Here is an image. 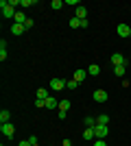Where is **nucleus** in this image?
Returning a JSON list of instances; mask_svg holds the SVG:
<instances>
[{
    "mask_svg": "<svg viewBox=\"0 0 131 146\" xmlns=\"http://www.w3.org/2000/svg\"><path fill=\"white\" fill-rule=\"evenodd\" d=\"M33 146H37V144H33Z\"/></svg>",
    "mask_w": 131,
    "mask_h": 146,
    "instance_id": "2f4dec72",
    "label": "nucleus"
},
{
    "mask_svg": "<svg viewBox=\"0 0 131 146\" xmlns=\"http://www.w3.org/2000/svg\"><path fill=\"white\" fill-rule=\"evenodd\" d=\"M114 72H116V76H125L127 66H116V68H114Z\"/></svg>",
    "mask_w": 131,
    "mask_h": 146,
    "instance_id": "6ab92c4d",
    "label": "nucleus"
},
{
    "mask_svg": "<svg viewBox=\"0 0 131 146\" xmlns=\"http://www.w3.org/2000/svg\"><path fill=\"white\" fill-rule=\"evenodd\" d=\"M13 20H15V24H26V20H29V18H26V15H24L22 11H18Z\"/></svg>",
    "mask_w": 131,
    "mask_h": 146,
    "instance_id": "9b49d317",
    "label": "nucleus"
},
{
    "mask_svg": "<svg viewBox=\"0 0 131 146\" xmlns=\"http://www.w3.org/2000/svg\"><path fill=\"white\" fill-rule=\"evenodd\" d=\"M0 131H2V135H5V137H9V140H11L13 135H15V127H13L11 122H5V124H0Z\"/></svg>",
    "mask_w": 131,
    "mask_h": 146,
    "instance_id": "7ed1b4c3",
    "label": "nucleus"
},
{
    "mask_svg": "<svg viewBox=\"0 0 131 146\" xmlns=\"http://www.w3.org/2000/svg\"><path fill=\"white\" fill-rule=\"evenodd\" d=\"M70 109V100H61L59 103V111H68Z\"/></svg>",
    "mask_w": 131,
    "mask_h": 146,
    "instance_id": "5701e85b",
    "label": "nucleus"
},
{
    "mask_svg": "<svg viewBox=\"0 0 131 146\" xmlns=\"http://www.w3.org/2000/svg\"><path fill=\"white\" fill-rule=\"evenodd\" d=\"M109 61L114 63V68H116V66H127V59L120 55V52H114V55L109 57Z\"/></svg>",
    "mask_w": 131,
    "mask_h": 146,
    "instance_id": "20e7f679",
    "label": "nucleus"
},
{
    "mask_svg": "<svg viewBox=\"0 0 131 146\" xmlns=\"http://www.w3.org/2000/svg\"><path fill=\"white\" fill-rule=\"evenodd\" d=\"M7 59V48H2V50H0V61H5Z\"/></svg>",
    "mask_w": 131,
    "mask_h": 146,
    "instance_id": "cd10ccee",
    "label": "nucleus"
},
{
    "mask_svg": "<svg viewBox=\"0 0 131 146\" xmlns=\"http://www.w3.org/2000/svg\"><path fill=\"white\" fill-rule=\"evenodd\" d=\"M63 5H66V2H63V0H53V2H50V7H53V9H55V11H57V9H61Z\"/></svg>",
    "mask_w": 131,
    "mask_h": 146,
    "instance_id": "4be33fe9",
    "label": "nucleus"
},
{
    "mask_svg": "<svg viewBox=\"0 0 131 146\" xmlns=\"http://www.w3.org/2000/svg\"><path fill=\"white\" fill-rule=\"evenodd\" d=\"M20 146H33V144H31L29 140H22V142H20Z\"/></svg>",
    "mask_w": 131,
    "mask_h": 146,
    "instance_id": "7c9ffc66",
    "label": "nucleus"
},
{
    "mask_svg": "<svg viewBox=\"0 0 131 146\" xmlns=\"http://www.w3.org/2000/svg\"><path fill=\"white\" fill-rule=\"evenodd\" d=\"M9 120H11V113H9L7 109H2L0 111V124H5V122H9Z\"/></svg>",
    "mask_w": 131,
    "mask_h": 146,
    "instance_id": "f8f14e48",
    "label": "nucleus"
},
{
    "mask_svg": "<svg viewBox=\"0 0 131 146\" xmlns=\"http://www.w3.org/2000/svg\"><path fill=\"white\" fill-rule=\"evenodd\" d=\"M70 26H72V29H81V20L72 15V18H70Z\"/></svg>",
    "mask_w": 131,
    "mask_h": 146,
    "instance_id": "aec40b11",
    "label": "nucleus"
},
{
    "mask_svg": "<svg viewBox=\"0 0 131 146\" xmlns=\"http://www.w3.org/2000/svg\"><path fill=\"white\" fill-rule=\"evenodd\" d=\"M55 107H57V100L53 96H48L46 98V109H55Z\"/></svg>",
    "mask_w": 131,
    "mask_h": 146,
    "instance_id": "a211bd4d",
    "label": "nucleus"
},
{
    "mask_svg": "<svg viewBox=\"0 0 131 146\" xmlns=\"http://www.w3.org/2000/svg\"><path fill=\"white\" fill-rule=\"evenodd\" d=\"M66 87H68V90H76V87H79V81H74V79L66 81Z\"/></svg>",
    "mask_w": 131,
    "mask_h": 146,
    "instance_id": "412c9836",
    "label": "nucleus"
},
{
    "mask_svg": "<svg viewBox=\"0 0 131 146\" xmlns=\"http://www.w3.org/2000/svg\"><path fill=\"white\" fill-rule=\"evenodd\" d=\"M87 74H90V76H96V74H100V68L96 66V63H92V66L87 68Z\"/></svg>",
    "mask_w": 131,
    "mask_h": 146,
    "instance_id": "ddd939ff",
    "label": "nucleus"
},
{
    "mask_svg": "<svg viewBox=\"0 0 131 146\" xmlns=\"http://www.w3.org/2000/svg\"><path fill=\"white\" fill-rule=\"evenodd\" d=\"M94 146H107V142L105 140H96V142H94Z\"/></svg>",
    "mask_w": 131,
    "mask_h": 146,
    "instance_id": "c85d7f7f",
    "label": "nucleus"
},
{
    "mask_svg": "<svg viewBox=\"0 0 131 146\" xmlns=\"http://www.w3.org/2000/svg\"><path fill=\"white\" fill-rule=\"evenodd\" d=\"M63 87H66V81H63V79H53V81H50V90H53V92H61Z\"/></svg>",
    "mask_w": 131,
    "mask_h": 146,
    "instance_id": "39448f33",
    "label": "nucleus"
},
{
    "mask_svg": "<svg viewBox=\"0 0 131 146\" xmlns=\"http://www.w3.org/2000/svg\"><path fill=\"white\" fill-rule=\"evenodd\" d=\"M94 133H96V140H105L107 135H109V124H96Z\"/></svg>",
    "mask_w": 131,
    "mask_h": 146,
    "instance_id": "f03ea898",
    "label": "nucleus"
},
{
    "mask_svg": "<svg viewBox=\"0 0 131 146\" xmlns=\"http://www.w3.org/2000/svg\"><path fill=\"white\" fill-rule=\"evenodd\" d=\"M83 122H85L87 129H90V127H92V129L96 127V118H92V116H85V120H83Z\"/></svg>",
    "mask_w": 131,
    "mask_h": 146,
    "instance_id": "dca6fc26",
    "label": "nucleus"
},
{
    "mask_svg": "<svg viewBox=\"0 0 131 146\" xmlns=\"http://www.w3.org/2000/svg\"><path fill=\"white\" fill-rule=\"evenodd\" d=\"M20 2H22V0H9V5H11L13 9H15V7H20Z\"/></svg>",
    "mask_w": 131,
    "mask_h": 146,
    "instance_id": "a878e982",
    "label": "nucleus"
},
{
    "mask_svg": "<svg viewBox=\"0 0 131 146\" xmlns=\"http://www.w3.org/2000/svg\"><path fill=\"white\" fill-rule=\"evenodd\" d=\"M50 96V92L48 90H44V87H39L37 90V98H42V100H46V98Z\"/></svg>",
    "mask_w": 131,
    "mask_h": 146,
    "instance_id": "f3484780",
    "label": "nucleus"
},
{
    "mask_svg": "<svg viewBox=\"0 0 131 146\" xmlns=\"http://www.w3.org/2000/svg\"><path fill=\"white\" fill-rule=\"evenodd\" d=\"M85 76H87V72H85V70H76V72H74V81H79V83H81V81L85 79Z\"/></svg>",
    "mask_w": 131,
    "mask_h": 146,
    "instance_id": "2eb2a0df",
    "label": "nucleus"
},
{
    "mask_svg": "<svg viewBox=\"0 0 131 146\" xmlns=\"http://www.w3.org/2000/svg\"><path fill=\"white\" fill-rule=\"evenodd\" d=\"M0 11H2L5 18H15V13H18L11 5H9V0H2V2H0Z\"/></svg>",
    "mask_w": 131,
    "mask_h": 146,
    "instance_id": "f257e3e1",
    "label": "nucleus"
},
{
    "mask_svg": "<svg viewBox=\"0 0 131 146\" xmlns=\"http://www.w3.org/2000/svg\"><path fill=\"white\" fill-rule=\"evenodd\" d=\"M24 26H26V29H33V26H35V22H33V20L29 18V20H26V24H24Z\"/></svg>",
    "mask_w": 131,
    "mask_h": 146,
    "instance_id": "bb28decb",
    "label": "nucleus"
},
{
    "mask_svg": "<svg viewBox=\"0 0 131 146\" xmlns=\"http://www.w3.org/2000/svg\"><path fill=\"white\" fill-rule=\"evenodd\" d=\"M116 33H118L120 37H129L131 35V29L127 24H118V26H116Z\"/></svg>",
    "mask_w": 131,
    "mask_h": 146,
    "instance_id": "0eeeda50",
    "label": "nucleus"
},
{
    "mask_svg": "<svg viewBox=\"0 0 131 146\" xmlns=\"http://www.w3.org/2000/svg\"><path fill=\"white\" fill-rule=\"evenodd\" d=\"M96 124H109V116H107V113H100V116H96Z\"/></svg>",
    "mask_w": 131,
    "mask_h": 146,
    "instance_id": "4468645a",
    "label": "nucleus"
},
{
    "mask_svg": "<svg viewBox=\"0 0 131 146\" xmlns=\"http://www.w3.org/2000/svg\"><path fill=\"white\" fill-rule=\"evenodd\" d=\"M74 18H79V20H87V9H85V7H76Z\"/></svg>",
    "mask_w": 131,
    "mask_h": 146,
    "instance_id": "1a4fd4ad",
    "label": "nucleus"
},
{
    "mask_svg": "<svg viewBox=\"0 0 131 146\" xmlns=\"http://www.w3.org/2000/svg\"><path fill=\"white\" fill-rule=\"evenodd\" d=\"M35 105H37V109H44V107H46V100H42V98H37V100H35Z\"/></svg>",
    "mask_w": 131,
    "mask_h": 146,
    "instance_id": "393cba45",
    "label": "nucleus"
},
{
    "mask_svg": "<svg viewBox=\"0 0 131 146\" xmlns=\"http://www.w3.org/2000/svg\"><path fill=\"white\" fill-rule=\"evenodd\" d=\"M26 31V26L24 24H11V35H15V37H20L22 33Z\"/></svg>",
    "mask_w": 131,
    "mask_h": 146,
    "instance_id": "6e6552de",
    "label": "nucleus"
},
{
    "mask_svg": "<svg viewBox=\"0 0 131 146\" xmlns=\"http://www.w3.org/2000/svg\"><path fill=\"white\" fill-rule=\"evenodd\" d=\"M35 5V0H22V2H20V7H33Z\"/></svg>",
    "mask_w": 131,
    "mask_h": 146,
    "instance_id": "b1692460",
    "label": "nucleus"
},
{
    "mask_svg": "<svg viewBox=\"0 0 131 146\" xmlns=\"http://www.w3.org/2000/svg\"><path fill=\"white\" fill-rule=\"evenodd\" d=\"M83 140H85V142H90V140H96V133H94V129H92V127L83 131Z\"/></svg>",
    "mask_w": 131,
    "mask_h": 146,
    "instance_id": "9d476101",
    "label": "nucleus"
},
{
    "mask_svg": "<svg viewBox=\"0 0 131 146\" xmlns=\"http://www.w3.org/2000/svg\"><path fill=\"white\" fill-rule=\"evenodd\" d=\"M92 96H94V100H96V103H105L107 98H109V94H107L105 90H96Z\"/></svg>",
    "mask_w": 131,
    "mask_h": 146,
    "instance_id": "423d86ee",
    "label": "nucleus"
},
{
    "mask_svg": "<svg viewBox=\"0 0 131 146\" xmlns=\"http://www.w3.org/2000/svg\"><path fill=\"white\" fill-rule=\"evenodd\" d=\"M57 118H59V120H66V111H57Z\"/></svg>",
    "mask_w": 131,
    "mask_h": 146,
    "instance_id": "c756f323",
    "label": "nucleus"
}]
</instances>
